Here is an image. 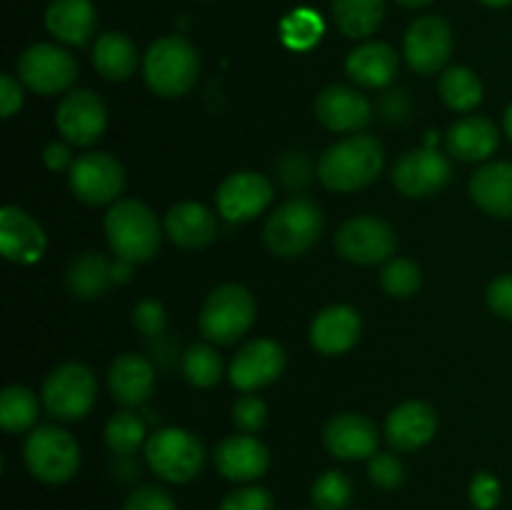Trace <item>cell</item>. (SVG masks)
<instances>
[{
  "mask_svg": "<svg viewBox=\"0 0 512 510\" xmlns=\"http://www.w3.org/2000/svg\"><path fill=\"white\" fill-rule=\"evenodd\" d=\"M385 163V150L378 138L365 133L348 135L330 145L318 160L320 183L335 193H355L368 188L380 175Z\"/></svg>",
  "mask_w": 512,
  "mask_h": 510,
  "instance_id": "6da1fadb",
  "label": "cell"
},
{
  "mask_svg": "<svg viewBox=\"0 0 512 510\" xmlns=\"http://www.w3.org/2000/svg\"><path fill=\"white\" fill-rule=\"evenodd\" d=\"M105 240L115 258L145 263L160 250V223L153 210L140 200H118L103 220Z\"/></svg>",
  "mask_w": 512,
  "mask_h": 510,
  "instance_id": "7a4b0ae2",
  "label": "cell"
},
{
  "mask_svg": "<svg viewBox=\"0 0 512 510\" xmlns=\"http://www.w3.org/2000/svg\"><path fill=\"white\" fill-rule=\"evenodd\" d=\"M148 88L160 98H180L198 83L200 55L183 35H165L155 40L143 58Z\"/></svg>",
  "mask_w": 512,
  "mask_h": 510,
  "instance_id": "3957f363",
  "label": "cell"
},
{
  "mask_svg": "<svg viewBox=\"0 0 512 510\" xmlns=\"http://www.w3.org/2000/svg\"><path fill=\"white\" fill-rule=\"evenodd\" d=\"M323 233V213L310 198H290L273 210L263 228L265 248L278 258H298L308 253Z\"/></svg>",
  "mask_w": 512,
  "mask_h": 510,
  "instance_id": "277c9868",
  "label": "cell"
},
{
  "mask_svg": "<svg viewBox=\"0 0 512 510\" xmlns=\"http://www.w3.org/2000/svg\"><path fill=\"white\" fill-rule=\"evenodd\" d=\"M25 468L35 480L63 485L80 470V445L60 425H35L23 443Z\"/></svg>",
  "mask_w": 512,
  "mask_h": 510,
  "instance_id": "5b68a950",
  "label": "cell"
},
{
  "mask_svg": "<svg viewBox=\"0 0 512 510\" xmlns=\"http://www.w3.org/2000/svg\"><path fill=\"white\" fill-rule=\"evenodd\" d=\"M255 298L245 285H218L200 308L198 325L205 340L215 345H233L253 328Z\"/></svg>",
  "mask_w": 512,
  "mask_h": 510,
  "instance_id": "8992f818",
  "label": "cell"
},
{
  "mask_svg": "<svg viewBox=\"0 0 512 510\" xmlns=\"http://www.w3.org/2000/svg\"><path fill=\"white\" fill-rule=\"evenodd\" d=\"M145 463L165 483L183 485L200 475L205 448L195 433L185 428H160L143 445Z\"/></svg>",
  "mask_w": 512,
  "mask_h": 510,
  "instance_id": "52a82bcc",
  "label": "cell"
},
{
  "mask_svg": "<svg viewBox=\"0 0 512 510\" xmlns=\"http://www.w3.org/2000/svg\"><path fill=\"white\" fill-rule=\"evenodd\" d=\"M95 395H98V380L93 370L83 363H63L48 373L40 400L50 418L73 423L83 420L93 410Z\"/></svg>",
  "mask_w": 512,
  "mask_h": 510,
  "instance_id": "ba28073f",
  "label": "cell"
},
{
  "mask_svg": "<svg viewBox=\"0 0 512 510\" xmlns=\"http://www.w3.org/2000/svg\"><path fill=\"white\" fill-rule=\"evenodd\" d=\"M395 248H398V235L393 225L378 215H355L345 220L335 233L338 255L355 265L388 263Z\"/></svg>",
  "mask_w": 512,
  "mask_h": 510,
  "instance_id": "9c48e42d",
  "label": "cell"
},
{
  "mask_svg": "<svg viewBox=\"0 0 512 510\" xmlns=\"http://www.w3.org/2000/svg\"><path fill=\"white\" fill-rule=\"evenodd\" d=\"M18 78L28 90L55 95L68 90L78 78V63L65 48L53 43H35L18 58Z\"/></svg>",
  "mask_w": 512,
  "mask_h": 510,
  "instance_id": "30bf717a",
  "label": "cell"
},
{
  "mask_svg": "<svg viewBox=\"0 0 512 510\" xmlns=\"http://www.w3.org/2000/svg\"><path fill=\"white\" fill-rule=\"evenodd\" d=\"M68 185L75 198L85 205L113 203L125 188V168L110 153H85L73 160Z\"/></svg>",
  "mask_w": 512,
  "mask_h": 510,
  "instance_id": "8fae6325",
  "label": "cell"
},
{
  "mask_svg": "<svg viewBox=\"0 0 512 510\" xmlns=\"http://www.w3.org/2000/svg\"><path fill=\"white\" fill-rule=\"evenodd\" d=\"M105 125H108V108L103 98L88 88L70 90L55 110V128L70 145L78 148L103 138Z\"/></svg>",
  "mask_w": 512,
  "mask_h": 510,
  "instance_id": "7c38bea8",
  "label": "cell"
},
{
  "mask_svg": "<svg viewBox=\"0 0 512 510\" xmlns=\"http://www.w3.org/2000/svg\"><path fill=\"white\" fill-rule=\"evenodd\" d=\"M450 53H453V30L440 15H423L405 33L403 55L415 73H438L450 60Z\"/></svg>",
  "mask_w": 512,
  "mask_h": 510,
  "instance_id": "4fadbf2b",
  "label": "cell"
},
{
  "mask_svg": "<svg viewBox=\"0 0 512 510\" xmlns=\"http://www.w3.org/2000/svg\"><path fill=\"white\" fill-rule=\"evenodd\" d=\"M453 165L438 150L418 148L405 153L393 168V183L405 198H430L448 188Z\"/></svg>",
  "mask_w": 512,
  "mask_h": 510,
  "instance_id": "5bb4252c",
  "label": "cell"
},
{
  "mask_svg": "<svg viewBox=\"0 0 512 510\" xmlns=\"http://www.w3.org/2000/svg\"><path fill=\"white\" fill-rule=\"evenodd\" d=\"M273 195V183L265 175L255 173V170H238L218 185L215 203L225 220L245 223V220L258 218L273 203Z\"/></svg>",
  "mask_w": 512,
  "mask_h": 510,
  "instance_id": "9a60e30c",
  "label": "cell"
},
{
  "mask_svg": "<svg viewBox=\"0 0 512 510\" xmlns=\"http://www.w3.org/2000/svg\"><path fill=\"white\" fill-rule=\"evenodd\" d=\"M285 370V350L283 345L270 338L250 340L240 348L230 363V383L243 393L268 388L283 375Z\"/></svg>",
  "mask_w": 512,
  "mask_h": 510,
  "instance_id": "2e32d148",
  "label": "cell"
},
{
  "mask_svg": "<svg viewBox=\"0 0 512 510\" xmlns=\"http://www.w3.org/2000/svg\"><path fill=\"white\" fill-rule=\"evenodd\" d=\"M315 115L333 133H360L373 120V105L360 90L328 85L315 98Z\"/></svg>",
  "mask_w": 512,
  "mask_h": 510,
  "instance_id": "e0dca14e",
  "label": "cell"
},
{
  "mask_svg": "<svg viewBox=\"0 0 512 510\" xmlns=\"http://www.w3.org/2000/svg\"><path fill=\"white\" fill-rule=\"evenodd\" d=\"M213 463L220 475L233 483H253L270 468V450L263 440L250 433L228 435L213 453Z\"/></svg>",
  "mask_w": 512,
  "mask_h": 510,
  "instance_id": "ac0fdd59",
  "label": "cell"
},
{
  "mask_svg": "<svg viewBox=\"0 0 512 510\" xmlns=\"http://www.w3.org/2000/svg\"><path fill=\"white\" fill-rule=\"evenodd\" d=\"M323 445L338 460H370L378 453L380 433L368 415L340 413L325 425Z\"/></svg>",
  "mask_w": 512,
  "mask_h": 510,
  "instance_id": "d6986e66",
  "label": "cell"
},
{
  "mask_svg": "<svg viewBox=\"0 0 512 510\" xmlns=\"http://www.w3.org/2000/svg\"><path fill=\"white\" fill-rule=\"evenodd\" d=\"M438 433V413L425 400H408L390 410L385 418V440L400 453L423 448Z\"/></svg>",
  "mask_w": 512,
  "mask_h": 510,
  "instance_id": "ffe728a7",
  "label": "cell"
},
{
  "mask_svg": "<svg viewBox=\"0 0 512 510\" xmlns=\"http://www.w3.org/2000/svg\"><path fill=\"white\" fill-rule=\"evenodd\" d=\"M45 230L38 220L15 205L0 210V250L10 263L33 265L45 255Z\"/></svg>",
  "mask_w": 512,
  "mask_h": 510,
  "instance_id": "44dd1931",
  "label": "cell"
},
{
  "mask_svg": "<svg viewBox=\"0 0 512 510\" xmlns=\"http://www.w3.org/2000/svg\"><path fill=\"white\" fill-rule=\"evenodd\" d=\"M363 333V318L353 305H330L313 318L310 343L320 355H343L355 348Z\"/></svg>",
  "mask_w": 512,
  "mask_h": 510,
  "instance_id": "7402d4cb",
  "label": "cell"
},
{
  "mask_svg": "<svg viewBox=\"0 0 512 510\" xmlns=\"http://www.w3.org/2000/svg\"><path fill=\"white\" fill-rule=\"evenodd\" d=\"M110 395L123 408H138L153 395L155 368L145 355L123 353L113 360L108 373Z\"/></svg>",
  "mask_w": 512,
  "mask_h": 510,
  "instance_id": "603a6c76",
  "label": "cell"
},
{
  "mask_svg": "<svg viewBox=\"0 0 512 510\" xmlns=\"http://www.w3.org/2000/svg\"><path fill=\"white\" fill-rule=\"evenodd\" d=\"M165 235L183 250H200L218 235V218L210 208L195 200L173 205L165 215Z\"/></svg>",
  "mask_w": 512,
  "mask_h": 510,
  "instance_id": "cb8c5ba5",
  "label": "cell"
},
{
  "mask_svg": "<svg viewBox=\"0 0 512 510\" xmlns=\"http://www.w3.org/2000/svg\"><path fill=\"white\" fill-rule=\"evenodd\" d=\"M445 145H448V153L458 160L478 163V160H488L498 150L500 130L493 120L483 115H468L453 123V128L445 135Z\"/></svg>",
  "mask_w": 512,
  "mask_h": 510,
  "instance_id": "d4e9b609",
  "label": "cell"
},
{
  "mask_svg": "<svg viewBox=\"0 0 512 510\" xmlns=\"http://www.w3.org/2000/svg\"><path fill=\"white\" fill-rule=\"evenodd\" d=\"M398 65V53L388 43L370 40V43L358 45L348 55V60H345V73L350 75L353 83L363 85V88H385L398 75Z\"/></svg>",
  "mask_w": 512,
  "mask_h": 510,
  "instance_id": "484cf974",
  "label": "cell"
},
{
  "mask_svg": "<svg viewBox=\"0 0 512 510\" xmlns=\"http://www.w3.org/2000/svg\"><path fill=\"white\" fill-rule=\"evenodd\" d=\"M95 5L90 0H50L45 28L65 45H85L95 33Z\"/></svg>",
  "mask_w": 512,
  "mask_h": 510,
  "instance_id": "4316f807",
  "label": "cell"
},
{
  "mask_svg": "<svg viewBox=\"0 0 512 510\" xmlns=\"http://www.w3.org/2000/svg\"><path fill=\"white\" fill-rule=\"evenodd\" d=\"M470 198L495 218H512V163H488L470 178Z\"/></svg>",
  "mask_w": 512,
  "mask_h": 510,
  "instance_id": "83f0119b",
  "label": "cell"
},
{
  "mask_svg": "<svg viewBox=\"0 0 512 510\" xmlns=\"http://www.w3.org/2000/svg\"><path fill=\"white\" fill-rule=\"evenodd\" d=\"M93 65L105 80H128L138 70V48L118 30H108L93 45Z\"/></svg>",
  "mask_w": 512,
  "mask_h": 510,
  "instance_id": "f1b7e54d",
  "label": "cell"
},
{
  "mask_svg": "<svg viewBox=\"0 0 512 510\" xmlns=\"http://www.w3.org/2000/svg\"><path fill=\"white\" fill-rule=\"evenodd\" d=\"M68 288L75 298L80 300H95L100 295L108 293L113 280V263L105 258L103 253H90L78 255L68 268Z\"/></svg>",
  "mask_w": 512,
  "mask_h": 510,
  "instance_id": "f546056e",
  "label": "cell"
},
{
  "mask_svg": "<svg viewBox=\"0 0 512 510\" xmlns=\"http://www.w3.org/2000/svg\"><path fill=\"white\" fill-rule=\"evenodd\" d=\"M333 18L348 38H368L385 18V0H333Z\"/></svg>",
  "mask_w": 512,
  "mask_h": 510,
  "instance_id": "4dcf8cb0",
  "label": "cell"
},
{
  "mask_svg": "<svg viewBox=\"0 0 512 510\" xmlns=\"http://www.w3.org/2000/svg\"><path fill=\"white\" fill-rule=\"evenodd\" d=\"M438 93L443 103L458 113H468L483 103V83H480L478 73L465 65H453V68L443 70Z\"/></svg>",
  "mask_w": 512,
  "mask_h": 510,
  "instance_id": "1f68e13d",
  "label": "cell"
},
{
  "mask_svg": "<svg viewBox=\"0 0 512 510\" xmlns=\"http://www.w3.org/2000/svg\"><path fill=\"white\" fill-rule=\"evenodd\" d=\"M40 415V400L25 385H8L0 393V428L5 433H25L33 430Z\"/></svg>",
  "mask_w": 512,
  "mask_h": 510,
  "instance_id": "d6a6232c",
  "label": "cell"
},
{
  "mask_svg": "<svg viewBox=\"0 0 512 510\" xmlns=\"http://www.w3.org/2000/svg\"><path fill=\"white\" fill-rule=\"evenodd\" d=\"M145 420L140 418L133 410H118L115 415H110V420L105 423V445L113 450L118 458H130L140 450V445H145Z\"/></svg>",
  "mask_w": 512,
  "mask_h": 510,
  "instance_id": "836d02e7",
  "label": "cell"
},
{
  "mask_svg": "<svg viewBox=\"0 0 512 510\" xmlns=\"http://www.w3.org/2000/svg\"><path fill=\"white\" fill-rule=\"evenodd\" d=\"M183 375L195 388H213L223 378V358L208 343H193L183 353Z\"/></svg>",
  "mask_w": 512,
  "mask_h": 510,
  "instance_id": "e575fe53",
  "label": "cell"
},
{
  "mask_svg": "<svg viewBox=\"0 0 512 510\" xmlns=\"http://www.w3.org/2000/svg\"><path fill=\"white\" fill-rule=\"evenodd\" d=\"M423 285V270L410 258H390L380 273V288L390 298H413Z\"/></svg>",
  "mask_w": 512,
  "mask_h": 510,
  "instance_id": "d590c367",
  "label": "cell"
},
{
  "mask_svg": "<svg viewBox=\"0 0 512 510\" xmlns=\"http://www.w3.org/2000/svg\"><path fill=\"white\" fill-rule=\"evenodd\" d=\"M310 500L315 510H345L353 500V480L340 470H328L315 478Z\"/></svg>",
  "mask_w": 512,
  "mask_h": 510,
  "instance_id": "8d00e7d4",
  "label": "cell"
},
{
  "mask_svg": "<svg viewBox=\"0 0 512 510\" xmlns=\"http://www.w3.org/2000/svg\"><path fill=\"white\" fill-rule=\"evenodd\" d=\"M280 35H283L285 45L295 50L313 48L323 35V20L313 13V10H295L280 25Z\"/></svg>",
  "mask_w": 512,
  "mask_h": 510,
  "instance_id": "74e56055",
  "label": "cell"
},
{
  "mask_svg": "<svg viewBox=\"0 0 512 510\" xmlns=\"http://www.w3.org/2000/svg\"><path fill=\"white\" fill-rule=\"evenodd\" d=\"M368 475L375 488L398 490L405 483V465L393 453H375L368 463Z\"/></svg>",
  "mask_w": 512,
  "mask_h": 510,
  "instance_id": "f35d334b",
  "label": "cell"
},
{
  "mask_svg": "<svg viewBox=\"0 0 512 510\" xmlns=\"http://www.w3.org/2000/svg\"><path fill=\"white\" fill-rule=\"evenodd\" d=\"M265 420H268V405L258 395L245 393L233 403V423L240 433H258Z\"/></svg>",
  "mask_w": 512,
  "mask_h": 510,
  "instance_id": "ab89813d",
  "label": "cell"
},
{
  "mask_svg": "<svg viewBox=\"0 0 512 510\" xmlns=\"http://www.w3.org/2000/svg\"><path fill=\"white\" fill-rule=\"evenodd\" d=\"M218 510H275V500L268 488L260 485H243L238 490H230L220 500Z\"/></svg>",
  "mask_w": 512,
  "mask_h": 510,
  "instance_id": "60d3db41",
  "label": "cell"
},
{
  "mask_svg": "<svg viewBox=\"0 0 512 510\" xmlns=\"http://www.w3.org/2000/svg\"><path fill=\"white\" fill-rule=\"evenodd\" d=\"M133 325L148 338H158L168 328V313H165V305L160 300H140L133 308Z\"/></svg>",
  "mask_w": 512,
  "mask_h": 510,
  "instance_id": "b9f144b4",
  "label": "cell"
},
{
  "mask_svg": "<svg viewBox=\"0 0 512 510\" xmlns=\"http://www.w3.org/2000/svg\"><path fill=\"white\" fill-rule=\"evenodd\" d=\"M120 510H178L175 498L160 485H140L125 498Z\"/></svg>",
  "mask_w": 512,
  "mask_h": 510,
  "instance_id": "7bdbcfd3",
  "label": "cell"
},
{
  "mask_svg": "<svg viewBox=\"0 0 512 510\" xmlns=\"http://www.w3.org/2000/svg\"><path fill=\"white\" fill-rule=\"evenodd\" d=\"M500 480L493 473L483 470V473H475L473 483H470V500H473L475 510H493L500 503Z\"/></svg>",
  "mask_w": 512,
  "mask_h": 510,
  "instance_id": "ee69618b",
  "label": "cell"
},
{
  "mask_svg": "<svg viewBox=\"0 0 512 510\" xmlns=\"http://www.w3.org/2000/svg\"><path fill=\"white\" fill-rule=\"evenodd\" d=\"M485 300H488V308L493 310L498 318L512 320V273L498 275V278L490 283Z\"/></svg>",
  "mask_w": 512,
  "mask_h": 510,
  "instance_id": "f6af8a7d",
  "label": "cell"
},
{
  "mask_svg": "<svg viewBox=\"0 0 512 510\" xmlns=\"http://www.w3.org/2000/svg\"><path fill=\"white\" fill-rule=\"evenodd\" d=\"M280 178L285 180V185L290 188H298V185H305L310 180V165L308 158L303 153H288L278 163Z\"/></svg>",
  "mask_w": 512,
  "mask_h": 510,
  "instance_id": "bcb514c9",
  "label": "cell"
},
{
  "mask_svg": "<svg viewBox=\"0 0 512 510\" xmlns=\"http://www.w3.org/2000/svg\"><path fill=\"white\" fill-rule=\"evenodd\" d=\"M23 83L20 78L13 75H3L0 78V110H3V118H13L20 108H23Z\"/></svg>",
  "mask_w": 512,
  "mask_h": 510,
  "instance_id": "7dc6e473",
  "label": "cell"
},
{
  "mask_svg": "<svg viewBox=\"0 0 512 510\" xmlns=\"http://www.w3.org/2000/svg\"><path fill=\"white\" fill-rule=\"evenodd\" d=\"M43 160L50 170H55V173H58V170H65L73 165V153H70L68 145L60 143V140H55V143L45 145Z\"/></svg>",
  "mask_w": 512,
  "mask_h": 510,
  "instance_id": "c3c4849f",
  "label": "cell"
},
{
  "mask_svg": "<svg viewBox=\"0 0 512 510\" xmlns=\"http://www.w3.org/2000/svg\"><path fill=\"white\" fill-rule=\"evenodd\" d=\"M130 275H133V263L128 260H115L113 263V280L115 283H128Z\"/></svg>",
  "mask_w": 512,
  "mask_h": 510,
  "instance_id": "681fc988",
  "label": "cell"
},
{
  "mask_svg": "<svg viewBox=\"0 0 512 510\" xmlns=\"http://www.w3.org/2000/svg\"><path fill=\"white\" fill-rule=\"evenodd\" d=\"M395 3L405 5V8H425V5H430L433 0H395Z\"/></svg>",
  "mask_w": 512,
  "mask_h": 510,
  "instance_id": "f907efd6",
  "label": "cell"
},
{
  "mask_svg": "<svg viewBox=\"0 0 512 510\" xmlns=\"http://www.w3.org/2000/svg\"><path fill=\"white\" fill-rule=\"evenodd\" d=\"M503 125H505V133H508L510 138H512V103H510V108L505 110V120H503Z\"/></svg>",
  "mask_w": 512,
  "mask_h": 510,
  "instance_id": "816d5d0a",
  "label": "cell"
},
{
  "mask_svg": "<svg viewBox=\"0 0 512 510\" xmlns=\"http://www.w3.org/2000/svg\"><path fill=\"white\" fill-rule=\"evenodd\" d=\"M483 5H488V8H505V5H510L512 0H480Z\"/></svg>",
  "mask_w": 512,
  "mask_h": 510,
  "instance_id": "f5cc1de1",
  "label": "cell"
},
{
  "mask_svg": "<svg viewBox=\"0 0 512 510\" xmlns=\"http://www.w3.org/2000/svg\"><path fill=\"white\" fill-rule=\"evenodd\" d=\"M313 510H315V508H313Z\"/></svg>",
  "mask_w": 512,
  "mask_h": 510,
  "instance_id": "db71d44e",
  "label": "cell"
}]
</instances>
